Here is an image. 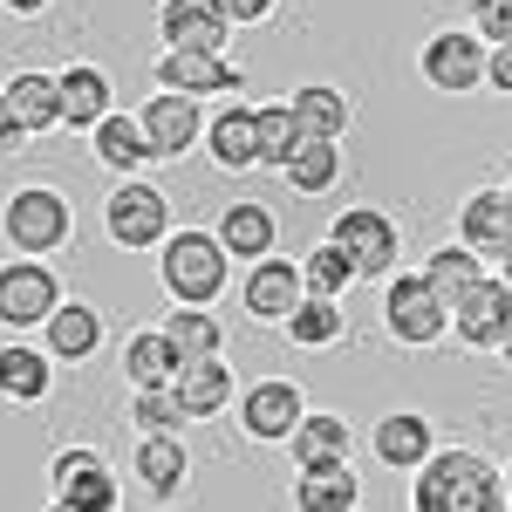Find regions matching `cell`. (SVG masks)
Segmentation results:
<instances>
[{
	"instance_id": "obj_1",
	"label": "cell",
	"mask_w": 512,
	"mask_h": 512,
	"mask_svg": "<svg viewBox=\"0 0 512 512\" xmlns=\"http://www.w3.org/2000/svg\"><path fill=\"white\" fill-rule=\"evenodd\" d=\"M410 512H512L506 472L472 444H437L410 472Z\"/></svg>"
},
{
	"instance_id": "obj_2",
	"label": "cell",
	"mask_w": 512,
	"mask_h": 512,
	"mask_svg": "<svg viewBox=\"0 0 512 512\" xmlns=\"http://www.w3.org/2000/svg\"><path fill=\"white\" fill-rule=\"evenodd\" d=\"M158 253H164V260H158V280H164V294H171V308H212V301L226 294L233 260L219 253V239L205 233V226H178Z\"/></svg>"
},
{
	"instance_id": "obj_3",
	"label": "cell",
	"mask_w": 512,
	"mask_h": 512,
	"mask_svg": "<svg viewBox=\"0 0 512 512\" xmlns=\"http://www.w3.org/2000/svg\"><path fill=\"white\" fill-rule=\"evenodd\" d=\"M0 233H7V246L21 260H48V253H62L76 239V205L62 192H48V185H21L0 205Z\"/></svg>"
},
{
	"instance_id": "obj_4",
	"label": "cell",
	"mask_w": 512,
	"mask_h": 512,
	"mask_svg": "<svg viewBox=\"0 0 512 512\" xmlns=\"http://www.w3.org/2000/svg\"><path fill=\"white\" fill-rule=\"evenodd\" d=\"M328 246L355 267V280H390L396 260H403V233H396L390 212H376V205H349L328 226Z\"/></svg>"
},
{
	"instance_id": "obj_5",
	"label": "cell",
	"mask_w": 512,
	"mask_h": 512,
	"mask_svg": "<svg viewBox=\"0 0 512 512\" xmlns=\"http://www.w3.org/2000/svg\"><path fill=\"white\" fill-rule=\"evenodd\" d=\"M103 233L117 239L123 253H151L171 239V198L144 178H117V192L103 198Z\"/></svg>"
},
{
	"instance_id": "obj_6",
	"label": "cell",
	"mask_w": 512,
	"mask_h": 512,
	"mask_svg": "<svg viewBox=\"0 0 512 512\" xmlns=\"http://www.w3.org/2000/svg\"><path fill=\"white\" fill-rule=\"evenodd\" d=\"M383 335L403 342V349H437L451 335V308L424 287V274H390V287H383Z\"/></svg>"
},
{
	"instance_id": "obj_7",
	"label": "cell",
	"mask_w": 512,
	"mask_h": 512,
	"mask_svg": "<svg viewBox=\"0 0 512 512\" xmlns=\"http://www.w3.org/2000/svg\"><path fill=\"white\" fill-rule=\"evenodd\" d=\"M48 478H55V499H62L69 512H117L123 506V485H117L110 458H103L96 444H69V451H55Z\"/></svg>"
},
{
	"instance_id": "obj_8",
	"label": "cell",
	"mask_w": 512,
	"mask_h": 512,
	"mask_svg": "<svg viewBox=\"0 0 512 512\" xmlns=\"http://www.w3.org/2000/svg\"><path fill=\"white\" fill-rule=\"evenodd\" d=\"M62 308V280H55V267H41V260H7L0 267V328L21 342L28 328H41V321Z\"/></svg>"
},
{
	"instance_id": "obj_9",
	"label": "cell",
	"mask_w": 512,
	"mask_h": 512,
	"mask_svg": "<svg viewBox=\"0 0 512 512\" xmlns=\"http://www.w3.org/2000/svg\"><path fill=\"white\" fill-rule=\"evenodd\" d=\"M301 417H308V396H301L294 376H267V383L239 390V431L253 437V444H287Z\"/></svg>"
},
{
	"instance_id": "obj_10",
	"label": "cell",
	"mask_w": 512,
	"mask_h": 512,
	"mask_svg": "<svg viewBox=\"0 0 512 512\" xmlns=\"http://www.w3.org/2000/svg\"><path fill=\"white\" fill-rule=\"evenodd\" d=\"M151 76H158L164 96H192V103H205V96H239L246 89V69L239 62H226V55H178V48H164L158 62H151Z\"/></svg>"
},
{
	"instance_id": "obj_11",
	"label": "cell",
	"mask_w": 512,
	"mask_h": 512,
	"mask_svg": "<svg viewBox=\"0 0 512 512\" xmlns=\"http://www.w3.org/2000/svg\"><path fill=\"white\" fill-rule=\"evenodd\" d=\"M137 130H144V151H151V164L158 158H185L198 137H205V110H198L192 96H151L144 110H137Z\"/></svg>"
},
{
	"instance_id": "obj_12",
	"label": "cell",
	"mask_w": 512,
	"mask_h": 512,
	"mask_svg": "<svg viewBox=\"0 0 512 512\" xmlns=\"http://www.w3.org/2000/svg\"><path fill=\"white\" fill-rule=\"evenodd\" d=\"M239 308H246L253 321H267V328H280V321L301 308V267H294V260H280V253L253 260L246 280H239Z\"/></svg>"
},
{
	"instance_id": "obj_13",
	"label": "cell",
	"mask_w": 512,
	"mask_h": 512,
	"mask_svg": "<svg viewBox=\"0 0 512 512\" xmlns=\"http://www.w3.org/2000/svg\"><path fill=\"white\" fill-rule=\"evenodd\" d=\"M424 82L444 89V96H472L485 82V41L465 35V28H444V35L424 41Z\"/></svg>"
},
{
	"instance_id": "obj_14",
	"label": "cell",
	"mask_w": 512,
	"mask_h": 512,
	"mask_svg": "<svg viewBox=\"0 0 512 512\" xmlns=\"http://www.w3.org/2000/svg\"><path fill=\"white\" fill-rule=\"evenodd\" d=\"M506 321H512V294L492 274L451 301V335H458L465 349H499V342H506Z\"/></svg>"
},
{
	"instance_id": "obj_15",
	"label": "cell",
	"mask_w": 512,
	"mask_h": 512,
	"mask_svg": "<svg viewBox=\"0 0 512 512\" xmlns=\"http://www.w3.org/2000/svg\"><path fill=\"white\" fill-rule=\"evenodd\" d=\"M158 35L164 48H178V55H226V14L212 7V0H164L158 7Z\"/></svg>"
},
{
	"instance_id": "obj_16",
	"label": "cell",
	"mask_w": 512,
	"mask_h": 512,
	"mask_svg": "<svg viewBox=\"0 0 512 512\" xmlns=\"http://www.w3.org/2000/svg\"><path fill=\"white\" fill-rule=\"evenodd\" d=\"M212 239H219V253H226V260H267V253L280 246V219L260 205V198H233V205L219 212Z\"/></svg>"
},
{
	"instance_id": "obj_17",
	"label": "cell",
	"mask_w": 512,
	"mask_h": 512,
	"mask_svg": "<svg viewBox=\"0 0 512 512\" xmlns=\"http://www.w3.org/2000/svg\"><path fill=\"white\" fill-rule=\"evenodd\" d=\"M369 451H376V465H390V472H417L437 451V424L424 410H390V417L369 431Z\"/></svg>"
},
{
	"instance_id": "obj_18",
	"label": "cell",
	"mask_w": 512,
	"mask_h": 512,
	"mask_svg": "<svg viewBox=\"0 0 512 512\" xmlns=\"http://www.w3.org/2000/svg\"><path fill=\"white\" fill-rule=\"evenodd\" d=\"M355 451V431L342 410H308L294 437H287V458H294V472H315V465H349Z\"/></svg>"
},
{
	"instance_id": "obj_19",
	"label": "cell",
	"mask_w": 512,
	"mask_h": 512,
	"mask_svg": "<svg viewBox=\"0 0 512 512\" xmlns=\"http://www.w3.org/2000/svg\"><path fill=\"white\" fill-rule=\"evenodd\" d=\"M55 103H62V123L69 130H96V123L117 110V89H110V76L96 62H69L55 76Z\"/></svg>"
},
{
	"instance_id": "obj_20",
	"label": "cell",
	"mask_w": 512,
	"mask_h": 512,
	"mask_svg": "<svg viewBox=\"0 0 512 512\" xmlns=\"http://www.w3.org/2000/svg\"><path fill=\"white\" fill-rule=\"evenodd\" d=\"M96 349H103V308L62 301L55 315L41 321V355H48V362H89Z\"/></svg>"
},
{
	"instance_id": "obj_21",
	"label": "cell",
	"mask_w": 512,
	"mask_h": 512,
	"mask_svg": "<svg viewBox=\"0 0 512 512\" xmlns=\"http://www.w3.org/2000/svg\"><path fill=\"white\" fill-rule=\"evenodd\" d=\"M506 239H512V198L499 185H485V192H472L458 205V246H472L478 260H492Z\"/></svg>"
},
{
	"instance_id": "obj_22",
	"label": "cell",
	"mask_w": 512,
	"mask_h": 512,
	"mask_svg": "<svg viewBox=\"0 0 512 512\" xmlns=\"http://www.w3.org/2000/svg\"><path fill=\"white\" fill-rule=\"evenodd\" d=\"M287 110H294V123H301V137H315V144H342L349 123H355V103L335 89V82H308V89H294Z\"/></svg>"
},
{
	"instance_id": "obj_23",
	"label": "cell",
	"mask_w": 512,
	"mask_h": 512,
	"mask_svg": "<svg viewBox=\"0 0 512 512\" xmlns=\"http://www.w3.org/2000/svg\"><path fill=\"white\" fill-rule=\"evenodd\" d=\"M171 396L185 403L192 424L219 417V410H233V369H226V355H212V362H185V369L171 376Z\"/></svg>"
},
{
	"instance_id": "obj_24",
	"label": "cell",
	"mask_w": 512,
	"mask_h": 512,
	"mask_svg": "<svg viewBox=\"0 0 512 512\" xmlns=\"http://www.w3.org/2000/svg\"><path fill=\"white\" fill-rule=\"evenodd\" d=\"M137 478H144V492L171 506L178 492H185V478H192V451H185V437H137Z\"/></svg>"
},
{
	"instance_id": "obj_25",
	"label": "cell",
	"mask_w": 512,
	"mask_h": 512,
	"mask_svg": "<svg viewBox=\"0 0 512 512\" xmlns=\"http://www.w3.org/2000/svg\"><path fill=\"white\" fill-rule=\"evenodd\" d=\"M117 369H123V383H130V390H171V376H178L185 362L171 355V342H164L158 328H137V335H123Z\"/></svg>"
},
{
	"instance_id": "obj_26",
	"label": "cell",
	"mask_w": 512,
	"mask_h": 512,
	"mask_svg": "<svg viewBox=\"0 0 512 512\" xmlns=\"http://www.w3.org/2000/svg\"><path fill=\"white\" fill-rule=\"evenodd\" d=\"M0 103L14 110L21 123V137H41V130H62V103H55V76H41V69H21V76L0 89Z\"/></svg>"
},
{
	"instance_id": "obj_27",
	"label": "cell",
	"mask_w": 512,
	"mask_h": 512,
	"mask_svg": "<svg viewBox=\"0 0 512 512\" xmlns=\"http://www.w3.org/2000/svg\"><path fill=\"white\" fill-rule=\"evenodd\" d=\"M362 506V478L355 465H315L294 478V512H355Z\"/></svg>"
},
{
	"instance_id": "obj_28",
	"label": "cell",
	"mask_w": 512,
	"mask_h": 512,
	"mask_svg": "<svg viewBox=\"0 0 512 512\" xmlns=\"http://www.w3.org/2000/svg\"><path fill=\"white\" fill-rule=\"evenodd\" d=\"M308 137H301V123L287 103H260L253 110V171H287V158L301 151Z\"/></svg>"
},
{
	"instance_id": "obj_29",
	"label": "cell",
	"mask_w": 512,
	"mask_h": 512,
	"mask_svg": "<svg viewBox=\"0 0 512 512\" xmlns=\"http://www.w3.org/2000/svg\"><path fill=\"white\" fill-rule=\"evenodd\" d=\"M55 390V362L28 342H7L0 349V403H41Z\"/></svg>"
},
{
	"instance_id": "obj_30",
	"label": "cell",
	"mask_w": 512,
	"mask_h": 512,
	"mask_svg": "<svg viewBox=\"0 0 512 512\" xmlns=\"http://www.w3.org/2000/svg\"><path fill=\"white\" fill-rule=\"evenodd\" d=\"M89 144H96V164L103 171H117V178H137L144 164H151V151H144V130H137V117H123V110H110V117L89 130Z\"/></svg>"
},
{
	"instance_id": "obj_31",
	"label": "cell",
	"mask_w": 512,
	"mask_h": 512,
	"mask_svg": "<svg viewBox=\"0 0 512 512\" xmlns=\"http://www.w3.org/2000/svg\"><path fill=\"white\" fill-rule=\"evenodd\" d=\"M158 335L171 342V355H178V362H212V355L226 349V328H219V315H212V308H171Z\"/></svg>"
},
{
	"instance_id": "obj_32",
	"label": "cell",
	"mask_w": 512,
	"mask_h": 512,
	"mask_svg": "<svg viewBox=\"0 0 512 512\" xmlns=\"http://www.w3.org/2000/svg\"><path fill=\"white\" fill-rule=\"evenodd\" d=\"M478 280H485V260H478L472 246H458V239H444L431 260H424V287H431L444 308H451L465 287H478Z\"/></svg>"
},
{
	"instance_id": "obj_33",
	"label": "cell",
	"mask_w": 512,
	"mask_h": 512,
	"mask_svg": "<svg viewBox=\"0 0 512 512\" xmlns=\"http://www.w3.org/2000/svg\"><path fill=\"white\" fill-rule=\"evenodd\" d=\"M205 144H212V164L253 171V110L246 103H226L219 117H205Z\"/></svg>"
},
{
	"instance_id": "obj_34",
	"label": "cell",
	"mask_w": 512,
	"mask_h": 512,
	"mask_svg": "<svg viewBox=\"0 0 512 512\" xmlns=\"http://www.w3.org/2000/svg\"><path fill=\"white\" fill-rule=\"evenodd\" d=\"M280 328H287L294 349H335L342 328H349V315H342V301H315V294H301V308L280 321Z\"/></svg>"
},
{
	"instance_id": "obj_35",
	"label": "cell",
	"mask_w": 512,
	"mask_h": 512,
	"mask_svg": "<svg viewBox=\"0 0 512 512\" xmlns=\"http://www.w3.org/2000/svg\"><path fill=\"white\" fill-rule=\"evenodd\" d=\"M287 192H301V198H321V192H335V178H342V144H301L294 158H287Z\"/></svg>"
},
{
	"instance_id": "obj_36",
	"label": "cell",
	"mask_w": 512,
	"mask_h": 512,
	"mask_svg": "<svg viewBox=\"0 0 512 512\" xmlns=\"http://www.w3.org/2000/svg\"><path fill=\"white\" fill-rule=\"evenodd\" d=\"M294 267H301V294H315V301H342V294L355 287V267L328 246V239H321L308 260H294Z\"/></svg>"
},
{
	"instance_id": "obj_37",
	"label": "cell",
	"mask_w": 512,
	"mask_h": 512,
	"mask_svg": "<svg viewBox=\"0 0 512 512\" xmlns=\"http://www.w3.org/2000/svg\"><path fill=\"white\" fill-rule=\"evenodd\" d=\"M130 424H137V437H178L192 417L171 390H130Z\"/></svg>"
},
{
	"instance_id": "obj_38",
	"label": "cell",
	"mask_w": 512,
	"mask_h": 512,
	"mask_svg": "<svg viewBox=\"0 0 512 512\" xmlns=\"http://www.w3.org/2000/svg\"><path fill=\"white\" fill-rule=\"evenodd\" d=\"M472 35L485 48H512V0H478L472 7Z\"/></svg>"
},
{
	"instance_id": "obj_39",
	"label": "cell",
	"mask_w": 512,
	"mask_h": 512,
	"mask_svg": "<svg viewBox=\"0 0 512 512\" xmlns=\"http://www.w3.org/2000/svg\"><path fill=\"white\" fill-rule=\"evenodd\" d=\"M219 14H226V28H253V21H267L280 0H212Z\"/></svg>"
},
{
	"instance_id": "obj_40",
	"label": "cell",
	"mask_w": 512,
	"mask_h": 512,
	"mask_svg": "<svg viewBox=\"0 0 512 512\" xmlns=\"http://www.w3.org/2000/svg\"><path fill=\"white\" fill-rule=\"evenodd\" d=\"M485 82L499 96H512V48H485Z\"/></svg>"
},
{
	"instance_id": "obj_41",
	"label": "cell",
	"mask_w": 512,
	"mask_h": 512,
	"mask_svg": "<svg viewBox=\"0 0 512 512\" xmlns=\"http://www.w3.org/2000/svg\"><path fill=\"white\" fill-rule=\"evenodd\" d=\"M7 151H28V137H21V123H14V110L0 103V158H7Z\"/></svg>"
},
{
	"instance_id": "obj_42",
	"label": "cell",
	"mask_w": 512,
	"mask_h": 512,
	"mask_svg": "<svg viewBox=\"0 0 512 512\" xmlns=\"http://www.w3.org/2000/svg\"><path fill=\"white\" fill-rule=\"evenodd\" d=\"M485 274H492V280H499V287L512 294V239L499 246V253H492V260H485Z\"/></svg>"
},
{
	"instance_id": "obj_43",
	"label": "cell",
	"mask_w": 512,
	"mask_h": 512,
	"mask_svg": "<svg viewBox=\"0 0 512 512\" xmlns=\"http://www.w3.org/2000/svg\"><path fill=\"white\" fill-rule=\"evenodd\" d=\"M7 14H48V0H0Z\"/></svg>"
},
{
	"instance_id": "obj_44",
	"label": "cell",
	"mask_w": 512,
	"mask_h": 512,
	"mask_svg": "<svg viewBox=\"0 0 512 512\" xmlns=\"http://www.w3.org/2000/svg\"><path fill=\"white\" fill-rule=\"evenodd\" d=\"M499 355H506V369H512V321H506V342H499Z\"/></svg>"
},
{
	"instance_id": "obj_45",
	"label": "cell",
	"mask_w": 512,
	"mask_h": 512,
	"mask_svg": "<svg viewBox=\"0 0 512 512\" xmlns=\"http://www.w3.org/2000/svg\"><path fill=\"white\" fill-rule=\"evenodd\" d=\"M499 472H506V499H512V465H499Z\"/></svg>"
},
{
	"instance_id": "obj_46",
	"label": "cell",
	"mask_w": 512,
	"mask_h": 512,
	"mask_svg": "<svg viewBox=\"0 0 512 512\" xmlns=\"http://www.w3.org/2000/svg\"><path fill=\"white\" fill-rule=\"evenodd\" d=\"M48 512H69V506H62V499H48Z\"/></svg>"
},
{
	"instance_id": "obj_47",
	"label": "cell",
	"mask_w": 512,
	"mask_h": 512,
	"mask_svg": "<svg viewBox=\"0 0 512 512\" xmlns=\"http://www.w3.org/2000/svg\"><path fill=\"white\" fill-rule=\"evenodd\" d=\"M506 198H512V185H506Z\"/></svg>"
}]
</instances>
